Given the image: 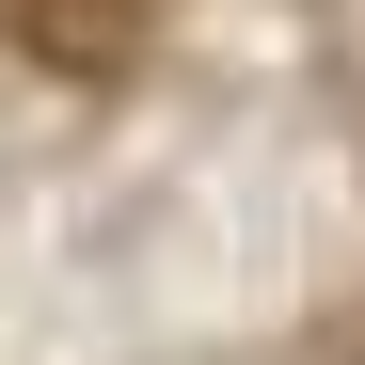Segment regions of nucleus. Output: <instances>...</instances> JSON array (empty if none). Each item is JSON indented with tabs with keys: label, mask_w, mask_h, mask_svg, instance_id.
I'll use <instances>...</instances> for the list:
<instances>
[{
	"label": "nucleus",
	"mask_w": 365,
	"mask_h": 365,
	"mask_svg": "<svg viewBox=\"0 0 365 365\" xmlns=\"http://www.w3.org/2000/svg\"><path fill=\"white\" fill-rule=\"evenodd\" d=\"M0 32H16L48 80H128L143 64V0H0Z\"/></svg>",
	"instance_id": "1"
}]
</instances>
